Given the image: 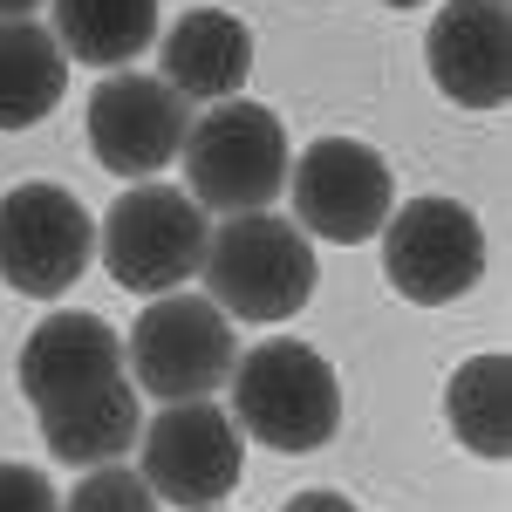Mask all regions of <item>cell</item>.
Returning a JSON list of instances; mask_svg holds the SVG:
<instances>
[{
	"label": "cell",
	"mask_w": 512,
	"mask_h": 512,
	"mask_svg": "<svg viewBox=\"0 0 512 512\" xmlns=\"http://www.w3.org/2000/svg\"><path fill=\"white\" fill-rule=\"evenodd\" d=\"M198 274H205V301L226 321H287L308 308L321 267H315V239L294 219L239 212L219 233H205Z\"/></svg>",
	"instance_id": "cell-1"
},
{
	"label": "cell",
	"mask_w": 512,
	"mask_h": 512,
	"mask_svg": "<svg viewBox=\"0 0 512 512\" xmlns=\"http://www.w3.org/2000/svg\"><path fill=\"white\" fill-rule=\"evenodd\" d=\"M185 198H192L198 212H267L280 192H287V130L267 103H212L205 117L185 130Z\"/></svg>",
	"instance_id": "cell-2"
},
{
	"label": "cell",
	"mask_w": 512,
	"mask_h": 512,
	"mask_svg": "<svg viewBox=\"0 0 512 512\" xmlns=\"http://www.w3.org/2000/svg\"><path fill=\"white\" fill-rule=\"evenodd\" d=\"M226 390H233L226 417L239 424V437L267 451H321L342 431V383L308 342H260L233 362Z\"/></svg>",
	"instance_id": "cell-3"
},
{
	"label": "cell",
	"mask_w": 512,
	"mask_h": 512,
	"mask_svg": "<svg viewBox=\"0 0 512 512\" xmlns=\"http://www.w3.org/2000/svg\"><path fill=\"white\" fill-rule=\"evenodd\" d=\"M239 362L233 321L219 315L205 294H158L137 328L123 335V376L130 390L158 396V403H198L212 396Z\"/></svg>",
	"instance_id": "cell-4"
},
{
	"label": "cell",
	"mask_w": 512,
	"mask_h": 512,
	"mask_svg": "<svg viewBox=\"0 0 512 512\" xmlns=\"http://www.w3.org/2000/svg\"><path fill=\"white\" fill-rule=\"evenodd\" d=\"M205 212L178 185H130L96 226V253L130 294H178L205 260Z\"/></svg>",
	"instance_id": "cell-5"
},
{
	"label": "cell",
	"mask_w": 512,
	"mask_h": 512,
	"mask_svg": "<svg viewBox=\"0 0 512 512\" xmlns=\"http://www.w3.org/2000/svg\"><path fill=\"white\" fill-rule=\"evenodd\" d=\"M287 198H294V226L308 239L362 246L396 212V178L383 151H369L355 137H321L287 164Z\"/></svg>",
	"instance_id": "cell-6"
},
{
	"label": "cell",
	"mask_w": 512,
	"mask_h": 512,
	"mask_svg": "<svg viewBox=\"0 0 512 512\" xmlns=\"http://www.w3.org/2000/svg\"><path fill=\"white\" fill-rule=\"evenodd\" d=\"M383 274L403 301L444 308L458 294H472L485 274V226L458 198H410L383 219Z\"/></svg>",
	"instance_id": "cell-7"
},
{
	"label": "cell",
	"mask_w": 512,
	"mask_h": 512,
	"mask_svg": "<svg viewBox=\"0 0 512 512\" xmlns=\"http://www.w3.org/2000/svg\"><path fill=\"white\" fill-rule=\"evenodd\" d=\"M144 485L158 492V506L178 512H212L226 492L239 485V458H246V437L219 403H164L158 417L144 424Z\"/></svg>",
	"instance_id": "cell-8"
},
{
	"label": "cell",
	"mask_w": 512,
	"mask_h": 512,
	"mask_svg": "<svg viewBox=\"0 0 512 512\" xmlns=\"http://www.w3.org/2000/svg\"><path fill=\"white\" fill-rule=\"evenodd\" d=\"M96 253V226L62 185H14L0 198V280L14 294H69Z\"/></svg>",
	"instance_id": "cell-9"
},
{
	"label": "cell",
	"mask_w": 512,
	"mask_h": 512,
	"mask_svg": "<svg viewBox=\"0 0 512 512\" xmlns=\"http://www.w3.org/2000/svg\"><path fill=\"white\" fill-rule=\"evenodd\" d=\"M89 151L117 178H151L164 164H178L185 130H192V103L158 76H103L89 96Z\"/></svg>",
	"instance_id": "cell-10"
},
{
	"label": "cell",
	"mask_w": 512,
	"mask_h": 512,
	"mask_svg": "<svg viewBox=\"0 0 512 512\" xmlns=\"http://www.w3.org/2000/svg\"><path fill=\"white\" fill-rule=\"evenodd\" d=\"M437 89L465 110H499L512 96V21L499 0H444L424 35Z\"/></svg>",
	"instance_id": "cell-11"
},
{
	"label": "cell",
	"mask_w": 512,
	"mask_h": 512,
	"mask_svg": "<svg viewBox=\"0 0 512 512\" xmlns=\"http://www.w3.org/2000/svg\"><path fill=\"white\" fill-rule=\"evenodd\" d=\"M14 376H21V396L35 410L62 403V396H82V390H103V383L123 376V335L103 315H48L21 342Z\"/></svg>",
	"instance_id": "cell-12"
},
{
	"label": "cell",
	"mask_w": 512,
	"mask_h": 512,
	"mask_svg": "<svg viewBox=\"0 0 512 512\" xmlns=\"http://www.w3.org/2000/svg\"><path fill=\"white\" fill-rule=\"evenodd\" d=\"M253 69V35L226 7H192L158 35V82H171L185 103H233Z\"/></svg>",
	"instance_id": "cell-13"
},
{
	"label": "cell",
	"mask_w": 512,
	"mask_h": 512,
	"mask_svg": "<svg viewBox=\"0 0 512 512\" xmlns=\"http://www.w3.org/2000/svg\"><path fill=\"white\" fill-rule=\"evenodd\" d=\"M35 417H41V437H48V451H55L62 465H82V472H96V465H117L123 451L137 444V431H144V410H137V390H130V376L103 383V390L62 396V403L35 410Z\"/></svg>",
	"instance_id": "cell-14"
},
{
	"label": "cell",
	"mask_w": 512,
	"mask_h": 512,
	"mask_svg": "<svg viewBox=\"0 0 512 512\" xmlns=\"http://www.w3.org/2000/svg\"><path fill=\"white\" fill-rule=\"evenodd\" d=\"M48 35L82 69H123L158 41V0H55Z\"/></svg>",
	"instance_id": "cell-15"
},
{
	"label": "cell",
	"mask_w": 512,
	"mask_h": 512,
	"mask_svg": "<svg viewBox=\"0 0 512 512\" xmlns=\"http://www.w3.org/2000/svg\"><path fill=\"white\" fill-rule=\"evenodd\" d=\"M69 89V55L41 21H0V130H35Z\"/></svg>",
	"instance_id": "cell-16"
},
{
	"label": "cell",
	"mask_w": 512,
	"mask_h": 512,
	"mask_svg": "<svg viewBox=\"0 0 512 512\" xmlns=\"http://www.w3.org/2000/svg\"><path fill=\"white\" fill-rule=\"evenodd\" d=\"M444 424H451V437H458L472 458H492V465H499L512 451V362L499 349L451 369Z\"/></svg>",
	"instance_id": "cell-17"
},
{
	"label": "cell",
	"mask_w": 512,
	"mask_h": 512,
	"mask_svg": "<svg viewBox=\"0 0 512 512\" xmlns=\"http://www.w3.org/2000/svg\"><path fill=\"white\" fill-rule=\"evenodd\" d=\"M62 512H158V492L144 485V472H130V465H96L62 499Z\"/></svg>",
	"instance_id": "cell-18"
},
{
	"label": "cell",
	"mask_w": 512,
	"mask_h": 512,
	"mask_svg": "<svg viewBox=\"0 0 512 512\" xmlns=\"http://www.w3.org/2000/svg\"><path fill=\"white\" fill-rule=\"evenodd\" d=\"M0 512H62V499L35 465H0Z\"/></svg>",
	"instance_id": "cell-19"
},
{
	"label": "cell",
	"mask_w": 512,
	"mask_h": 512,
	"mask_svg": "<svg viewBox=\"0 0 512 512\" xmlns=\"http://www.w3.org/2000/svg\"><path fill=\"white\" fill-rule=\"evenodd\" d=\"M280 512H355V506L342 499V492H294Z\"/></svg>",
	"instance_id": "cell-20"
},
{
	"label": "cell",
	"mask_w": 512,
	"mask_h": 512,
	"mask_svg": "<svg viewBox=\"0 0 512 512\" xmlns=\"http://www.w3.org/2000/svg\"><path fill=\"white\" fill-rule=\"evenodd\" d=\"M35 7H41V0H0V21H28Z\"/></svg>",
	"instance_id": "cell-21"
},
{
	"label": "cell",
	"mask_w": 512,
	"mask_h": 512,
	"mask_svg": "<svg viewBox=\"0 0 512 512\" xmlns=\"http://www.w3.org/2000/svg\"><path fill=\"white\" fill-rule=\"evenodd\" d=\"M383 7H417V0H383Z\"/></svg>",
	"instance_id": "cell-22"
},
{
	"label": "cell",
	"mask_w": 512,
	"mask_h": 512,
	"mask_svg": "<svg viewBox=\"0 0 512 512\" xmlns=\"http://www.w3.org/2000/svg\"><path fill=\"white\" fill-rule=\"evenodd\" d=\"M499 7H506V0H499Z\"/></svg>",
	"instance_id": "cell-23"
}]
</instances>
